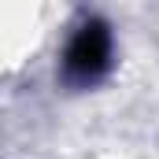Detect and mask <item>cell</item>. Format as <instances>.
<instances>
[{"mask_svg":"<svg viewBox=\"0 0 159 159\" xmlns=\"http://www.w3.org/2000/svg\"><path fill=\"white\" fill-rule=\"evenodd\" d=\"M107 59H111V37H107L104 22H85L67 44L63 70L70 81H93L96 74H104Z\"/></svg>","mask_w":159,"mask_h":159,"instance_id":"1","label":"cell"}]
</instances>
